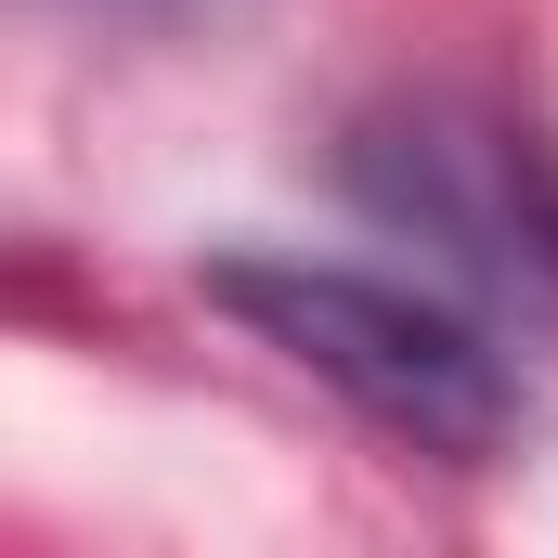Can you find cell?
Listing matches in <instances>:
<instances>
[{"instance_id": "cell-2", "label": "cell", "mask_w": 558, "mask_h": 558, "mask_svg": "<svg viewBox=\"0 0 558 558\" xmlns=\"http://www.w3.org/2000/svg\"><path fill=\"white\" fill-rule=\"evenodd\" d=\"M351 195L428 247H454L481 286L558 299V169L533 156V131L481 105H390L351 131Z\"/></svg>"}, {"instance_id": "cell-1", "label": "cell", "mask_w": 558, "mask_h": 558, "mask_svg": "<svg viewBox=\"0 0 558 558\" xmlns=\"http://www.w3.org/2000/svg\"><path fill=\"white\" fill-rule=\"evenodd\" d=\"M195 286H208V312H234L260 351H286V364L325 377L351 416H377L390 441H416L441 468H494L507 428L533 416L520 364H507L454 299H416V286H390V274L299 260V247H221Z\"/></svg>"}]
</instances>
